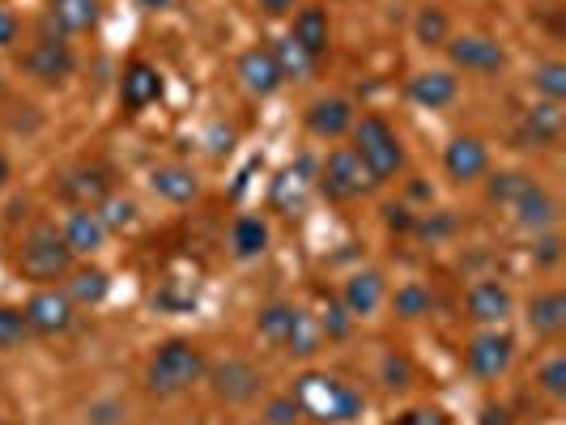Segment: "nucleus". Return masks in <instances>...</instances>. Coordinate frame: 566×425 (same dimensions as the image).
I'll use <instances>...</instances> for the list:
<instances>
[{
    "mask_svg": "<svg viewBox=\"0 0 566 425\" xmlns=\"http://www.w3.org/2000/svg\"><path fill=\"white\" fill-rule=\"evenodd\" d=\"M209 362H204V349L192 345V341H166V345L154 353L150 370H145V387L154 396H179L192 383H201Z\"/></svg>",
    "mask_w": 566,
    "mask_h": 425,
    "instance_id": "1",
    "label": "nucleus"
},
{
    "mask_svg": "<svg viewBox=\"0 0 566 425\" xmlns=\"http://www.w3.org/2000/svg\"><path fill=\"white\" fill-rule=\"evenodd\" d=\"M294 404H298V413H307V417H316V422H354L358 413H363V396L354 391V387L337 383V379H328V375H303L298 383H294Z\"/></svg>",
    "mask_w": 566,
    "mask_h": 425,
    "instance_id": "2",
    "label": "nucleus"
},
{
    "mask_svg": "<svg viewBox=\"0 0 566 425\" xmlns=\"http://www.w3.org/2000/svg\"><path fill=\"white\" fill-rule=\"evenodd\" d=\"M354 154L363 157V166L370 170L375 184L392 179L404 166L401 141H397V132L388 128V119H379V116H363L354 123Z\"/></svg>",
    "mask_w": 566,
    "mask_h": 425,
    "instance_id": "3",
    "label": "nucleus"
},
{
    "mask_svg": "<svg viewBox=\"0 0 566 425\" xmlns=\"http://www.w3.org/2000/svg\"><path fill=\"white\" fill-rule=\"evenodd\" d=\"M17 272H22L26 281H56V276L73 272V251H69V243H64L56 231L39 226V231L22 243Z\"/></svg>",
    "mask_w": 566,
    "mask_h": 425,
    "instance_id": "4",
    "label": "nucleus"
},
{
    "mask_svg": "<svg viewBox=\"0 0 566 425\" xmlns=\"http://www.w3.org/2000/svg\"><path fill=\"white\" fill-rule=\"evenodd\" d=\"M320 188L332 200H358L363 192L375 188V179H370V170H366L363 157L354 154V150H337V154H328V162H323Z\"/></svg>",
    "mask_w": 566,
    "mask_h": 425,
    "instance_id": "5",
    "label": "nucleus"
},
{
    "mask_svg": "<svg viewBox=\"0 0 566 425\" xmlns=\"http://www.w3.org/2000/svg\"><path fill=\"white\" fill-rule=\"evenodd\" d=\"M209 375V387H213V396L217 400H226V404H247V400H256L260 396V370L256 366H247L239 357H231V362H217L213 370H204Z\"/></svg>",
    "mask_w": 566,
    "mask_h": 425,
    "instance_id": "6",
    "label": "nucleus"
},
{
    "mask_svg": "<svg viewBox=\"0 0 566 425\" xmlns=\"http://www.w3.org/2000/svg\"><path fill=\"white\" fill-rule=\"evenodd\" d=\"M22 315H26L31 332H39V337H60V332L73 328V303H69V294H60V290H39V294L26 303Z\"/></svg>",
    "mask_w": 566,
    "mask_h": 425,
    "instance_id": "7",
    "label": "nucleus"
},
{
    "mask_svg": "<svg viewBox=\"0 0 566 425\" xmlns=\"http://www.w3.org/2000/svg\"><path fill=\"white\" fill-rule=\"evenodd\" d=\"M444 47L451 56V64L464 69V73H498L507 64L503 47L494 39H485V35H460V39H447Z\"/></svg>",
    "mask_w": 566,
    "mask_h": 425,
    "instance_id": "8",
    "label": "nucleus"
},
{
    "mask_svg": "<svg viewBox=\"0 0 566 425\" xmlns=\"http://www.w3.org/2000/svg\"><path fill=\"white\" fill-rule=\"evenodd\" d=\"M22 64H26V73L31 78L47 81V85H56V81H64L73 73V51H69V43L60 39H39L26 56H22Z\"/></svg>",
    "mask_w": 566,
    "mask_h": 425,
    "instance_id": "9",
    "label": "nucleus"
},
{
    "mask_svg": "<svg viewBox=\"0 0 566 425\" xmlns=\"http://www.w3.org/2000/svg\"><path fill=\"white\" fill-rule=\"evenodd\" d=\"M516 357V341L507 332H485L469 345V370L477 379H498Z\"/></svg>",
    "mask_w": 566,
    "mask_h": 425,
    "instance_id": "10",
    "label": "nucleus"
},
{
    "mask_svg": "<svg viewBox=\"0 0 566 425\" xmlns=\"http://www.w3.org/2000/svg\"><path fill=\"white\" fill-rule=\"evenodd\" d=\"M60 196H64V200H73L78 209L103 204V200L111 196V170H107V166H81V170H73V175H64Z\"/></svg>",
    "mask_w": 566,
    "mask_h": 425,
    "instance_id": "11",
    "label": "nucleus"
},
{
    "mask_svg": "<svg viewBox=\"0 0 566 425\" xmlns=\"http://www.w3.org/2000/svg\"><path fill=\"white\" fill-rule=\"evenodd\" d=\"M566 128V116H563V103H536L532 111L524 116V128H520V141H524V150H545V145H554L558 137H563Z\"/></svg>",
    "mask_w": 566,
    "mask_h": 425,
    "instance_id": "12",
    "label": "nucleus"
},
{
    "mask_svg": "<svg viewBox=\"0 0 566 425\" xmlns=\"http://www.w3.org/2000/svg\"><path fill=\"white\" fill-rule=\"evenodd\" d=\"M444 166H447V175H451L456 184H473V179H482L485 175L490 154H485V145L477 141V137H456V141L447 145Z\"/></svg>",
    "mask_w": 566,
    "mask_h": 425,
    "instance_id": "13",
    "label": "nucleus"
},
{
    "mask_svg": "<svg viewBox=\"0 0 566 425\" xmlns=\"http://www.w3.org/2000/svg\"><path fill=\"white\" fill-rule=\"evenodd\" d=\"M239 78L251 94H273L282 85V73H278V60L269 47H251L239 56Z\"/></svg>",
    "mask_w": 566,
    "mask_h": 425,
    "instance_id": "14",
    "label": "nucleus"
},
{
    "mask_svg": "<svg viewBox=\"0 0 566 425\" xmlns=\"http://www.w3.org/2000/svg\"><path fill=\"white\" fill-rule=\"evenodd\" d=\"M307 128L323 137V141H337V137H345L350 128H354V107L345 103V98H320L311 111H307Z\"/></svg>",
    "mask_w": 566,
    "mask_h": 425,
    "instance_id": "15",
    "label": "nucleus"
},
{
    "mask_svg": "<svg viewBox=\"0 0 566 425\" xmlns=\"http://www.w3.org/2000/svg\"><path fill=\"white\" fill-rule=\"evenodd\" d=\"M511 213H516V222H520L524 231H545V226H554V217H558V204L550 200V192H545L541 184H528L524 192L516 196Z\"/></svg>",
    "mask_w": 566,
    "mask_h": 425,
    "instance_id": "16",
    "label": "nucleus"
},
{
    "mask_svg": "<svg viewBox=\"0 0 566 425\" xmlns=\"http://www.w3.org/2000/svg\"><path fill=\"white\" fill-rule=\"evenodd\" d=\"M64 243H69V251L73 256H90V251H98L103 243H107V226H103V217L94 213V209H78L69 222H64V234H60Z\"/></svg>",
    "mask_w": 566,
    "mask_h": 425,
    "instance_id": "17",
    "label": "nucleus"
},
{
    "mask_svg": "<svg viewBox=\"0 0 566 425\" xmlns=\"http://www.w3.org/2000/svg\"><path fill=\"white\" fill-rule=\"evenodd\" d=\"M469 315L477 323H503L511 315V294L498 285V281H477L469 290Z\"/></svg>",
    "mask_w": 566,
    "mask_h": 425,
    "instance_id": "18",
    "label": "nucleus"
},
{
    "mask_svg": "<svg viewBox=\"0 0 566 425\" xmlns=\"http://www.w3.org/2000/svg\"><path fill=\"white\" fill-rule=\"evenodd\" d=\"M158 94H162V78H158V69H150V64H132L128 73H123L120 81V98H123V107H132V111H141V107H150V103H158Z\"/></svg>",
    "mask_w": 566,
    "mask_h": 425,
    "instance_id": "19",
    "label": "nucleus"
},
{
    "mask_svg": "<svg viewBox=\"0 0 566 425\" xmlns=\"http://www.w3.org/2000/svg\"><path fill=\"white\" fill-rule=\"evenodd\" d=\"M456 78L451 73H444V69H431V73H417V78L409 81V98L413 103H422V107H431V111H439V107H447L451 98H456Z\"/></svg>",
    "mask_w": 566,
    "mask_h": 425,
    "instance_id": "20",
    "label": "nucleus"
},
{
    "mask_svg": "<svg viewBox=\"0 0 566 425\" xmlns=\"http://www.w3.org/2000/svg\"><path fill=\"white\" fill-rule=\"evenodd\" d=\"M528 328L536 332V337H558L566 328V294L563 290H550V294H541V298H532V307H528Z\"/></svg>",
    "mask_w": 566,
    "mask_h": 425,
    "instance_id": "21",
    "label": "nucleus"
},
{
    "mask_svg": "<svg viewBox=\"0 0 566 425\" xmlns=\"http://www.w3.org/2000/svg\"><path fill=\"white\" fill-rule=\"evenodd\" d=\"M384 303V276L379 272H354L350 281H345V310L350 315H375Z\"/></svg>",
    "mask_w": 566,
    "mask_h": 425,
    "instance_id": "22",
    "label": "nucleus"
},
{
    "mask_svg": "<svg viewBox=\"0 0 566 425\" xmlns=\"http://www.w3.org/2000/svg\"><path fill=\"white\" fill-rule=\"evenodd\" d=\"M290 39L298 43L311 60H320L323 51H328V17H323V9H298V17H294V35Z\"/></svg>",
    "mask_w": 566,
    "mask_h": 425,
    "instance_id": "23",
    "label": "nucleus"
},
{
    "mask_svg": "<svg viewBox=\"0 0 566 425\" xmlns=\"http://www.w3.org/2000/svg\"><path fill=\"white\" fill-rule=\"evenodd\" d=\"M154 192L175 200V204H188V200H197L201 184H197V175L188 166H158L154 170Z\"/></svg>",
    "mask_w": 566,
    "mask_h": 425,
    "instance_id": "24",
    "label": "nucleus"
},
{
    "mask_svg": "<svg viewBox=\"0 0 566 425\" xmlns=\"http://www.w3.org/2000/svg\"><path fill=\"white\" fill-rule=\"evenodd\" d=\"M98 13H103L98 0H56V4H51L56 31H90V26L98 22Z\"/></svg>",
    "mask_w": 566,
    "mask_h": 425,
    "instance_id": "25",
    "label": "nucleus"
},
{
    "mask_svg": "<svg viewBox=\"0 0 566 425\" xmlns=\"http://www.w3.org/2000/svg\"><path fill=\"white\" fill-rule=\"evenodd\" d=\"M294 323H298V310L285 307V303L264 307L260 310V319H256V328H260V337H264L269 345H285V341H290V332H294Z\"/></svg>",
    "mask_w": 566,
    "mask_h": 425,
    "instance_id": "26",
    "label": "nucleus"
},
{
    "mask_svg": "<svg viewBox=\"0 0 566 425\" xmlns=\"http://www.w3.org/2000/svg\"><path fill=\"white\" fill-rule=\"evenodd\" d=\"M269 51H273V60H278V73H282V81H298V78H307V73L316 69V60H311V56H307L298 43L290 39V35L273 43Z\"/></svg>",
    "mask_w": 566,
    "mask_h": 425,
    "instance_id": "27",
    "label": "nucleus"
},
{
    "mask_svg": "<svg viewBox=\"0 0 566 425\" xmlns=\"http://www.w3.org/2000/svg\"><path fill=\"white\" fill-rule=\"evenodd\" d=\"M107 290H111V281H107V272L103 269H78L64 294H69V303H85V307H94V303H103V298H107Z\"/></svg>",
    "mask_w": 566,
    "mask_h": 425,
    "instance_id": "28",
    "label": "nucleus"
},
{
    "mask_svg": "<svg viewBox=\"0 0 566 425\" xmlns=\"http://www.w3.org/2000/svg\"><path fill=\"white\" fill-rule=\"evenodd\" d=\"M269 247V226L260 222V217H239L235 222V251H239L243 260H251V256H260Z\"/></svg>",
    "mask_w": 566,
    "mask_h": 425,
    "instance_id": "29",
    "label": "nucleus"
},
{
    "mask_svg": "<svg viewBox=\"0 0 566 425\" xmlns=\"http://www.w3.org/2000/svg\"><path fill=\"white\" fill-rule=\"evenodd\" d=\"M320 341H323V328L311 319V315H303V310H298V323H294V332H290L285 349H290V353H298V357H311V353L320 349Z\"/></svg>",
    "mask_w": 566,
    "mask_h": 425,
    "instance_id": "30",
    "label": "nucleus"
},
{
    "mask_svg": "<svg viewBox=\"0 0 566 425\" xmlns=\"http://www.w3.org/2000/svg\"><path fill=\"white\" fill-rule=\"evenodd\" d=\"M417 43H422V47H444L447 43L444 9H422V13H417Z\"/></svg>",
    "mask_w": 566,
    "mask_h": 425,
    "instance_id": "31",
    "label": "nucleus"
},
{
    "mask_svg": "<svg viewBox=\"0 0 566 425\" xmlns=\"http://www.w3.org/2000/svg\"><path fill=\"white\" fill-rule=\"evenodd\" d=\"M98 217H103L107 231H123V226L137 222V204H132V200H120V196H107V200L98 204Z\"/></svg>",
    "mask_w": 566,
    "mask_h": 425,
    "instance_id": "32",
    "label": "nucleus"
},
{
    "mask_svg": "<svg viewBox=\"0 0 566 425\" xmlns=\"http://www.w3.org/2000/svg\"><path fill=\"white\" fill-rule=\"evenodd\" d=\"M26 337H31L26 315H22V310H13V307H0V349H17Z\"/></svg>",
    "mask_w": 566,
    "mask_h": 425,
    "instance_id": "33",
    "label": "nucleus"
},
{
    "mask_svg": "<svg viewBox=\"0 0 566 425\" xmlns=\"http://www.w3.org/2000/svg\"><path fill=\"white\" fill-rule=\"evenodd\" d=\"M528 184V175H520V170H503V175H494L490 179V200H498V204H516V196L524 192Z\"/></svg>",
    "mask_w": 566,
    "mask_h": 425,
    "instance_id": "34",
    "label": "nucleus"
},
{
    "mask_svg": "<svg viewBox=\"0 0 566 425\" xmlns=\"http://www.w3.org/2000/svg\"><path fill=\"white\" fill-rule=\"evenodd\" d=\"M532 85H536L550 103H563L566 98V69L563 64H541V69L532 73Z\"/></svg>",
    "mask_w": 566,
    "mask_h": 425,
    "instance_id": "35",
    "label": "nucleus"
},
{
    "mask_svg": "<svg viewBox=\"0 0 566 425\" xmlns=\"http://www.w3.org/2000/svg\"><path fill=\"white\" fill-rule=\"evenodd\" d=\"M426 307H431V294H426L422 285H404V290H397V315L417 319V315H426Z\"/></svg>",
    "mask_w": 566,
    "mask_h": 425,
    "instance_id": "36",
    "label": "nucleus"
},
{
    "mask_svg": "<svg viewBox=\"0 0 566 425\" xmlns=\"http://www.w3.org/2000/svg\"><path fill=\"white\" fill-rule=\"evenodd\" d=\"M541 387H545L550 396H566V357H550V362L541 366Z\"/></svg>",
    "mask_w": 566,
    "mask_h": 425,
    "instance_id": "37",
    "label": "nucleus"
},
{
    "mask_svg": "<svg viewBox=\"0 0 566 425\" xmlns=\"http://www.w3.org/2000/svg\"><path fill=\"white\" fill-rule=\"evenodd\" d=\"M269 425H294L298 422V404H294V396H285V400H273L269 404Z\"/></svg>",
    "mask_w": 566,
    "mask_h": 425,
    "instance_id": "38",
    "label": "nucleus"
},
{
    "mask_svg": "<svg viewBox=\"0 0 566 425\" xmlns=\"http://www.w3.org/2000/svg\"><path fill=\"white\" fill-rule=\"evenodd\" d=\"M384 375H388V387H409V362L397 357V353H388V362H384Z\"/></svg>",
    "mask_w": 566,
    "mask_h": 425,
    "instance_id": "39",
    "label": "nucleus"
},
{
    "mask_svg": "<svg viewBox=\"0 0 566 425\" xmlns=\"http://www.w3.org/2000/svg\"><path fill=\"white\" fill-rule=\"evenodd\" d=\"M323 332H328V337H345V332H350V323H345V310H341V307H328Z\"/></svg>",
    "mask_w": 566,
    "mask_h": 425,
    "instance_id": "40",
    "label": "nucleus"
},
{
    "mask_svg": "<svg viewBox=\"0 0 566 425\" xmlns=\"http://www.w3.org/2000/svg\"><path fill=\"white\" fill-rule=\"evenodd\" d=\"M13 43H17V17L0 9V47H13Z\"/></svg>",
    "mask_w": 566,
    "mask_h": 425,
    "instance_id": "41",
    "label": "nucleus"
},
{
    "mask_svg": "<svg viewBox=\"0 0 566 425\" xmlns=\"http://www.w3.org/2000/svg\"><path fill=\"white\" fill-rule=\"evenodd\" d=\"M536 260H541V264H554V260H558V238H541V243H536Z\"/></svg>",
    "mask_w": 566,
    "mask_h": 425,
    "instance_id": "42",
    "label": "nucleus"
},
{
    "mask_svg": "<svg viewBox=\"0 0 566 425\" xmlns=\"http://www.w3.org/2000/svg\"><path fill=\"white\" fill-rule=\"evenodd\" d=\"M294 4H298V0H260V9H264L269 17H285V13H294Z\"/></svg>",
    "mask_w": 566,
    "mask_h": 425,
    "instance_id": "43",
    "label": "nucleus"
},
{
    "mask_svg": "<svg viewBox=\"0 0 566 425\" xmlns=\"http://www.w3.org/2000/svg\"><path fill=\"white\" fill-rule=\"evenodd\" d=\"M482 425H507V413L490 404V409H485V413H482Z\"/></svg>",
    "mask_w": 566,
    "mask_h": 425,
    "instance_id": "44",
    "label": "nucleus"
},
{
    "mask_svg": "<svg viewBox=\"0 0 566 425\" xmlns=\"http://www.w3.org/2000/svg\"><path fill=\"white\" fill-rule=\"evenodd\" d=\"M388 222H392V226H409V217H404V209H388Z\"/></svg>",
    "mask_w": 566,
    "mask_h": 425,
    "instance_id": "45",
    "label": "nucleus"
},
{
    "mask_svg": "<svg viewBox=\"0 0 566 425\" xmlns=\"http://www.w3.org/2000/svg\"><path fill=\"white\" fill-rule=\"evenodd\" d=\"M4 184H9V157L0 154V188H4Z\"/></svg>",
    "mask_w": 566,
    "mask_h": 425,
    "instance_id": "46",
    "label": "nucleus"
},
{
    "mask_svg": "<svg viewBox=\"0 0 566 425\" xmlns=\"http://www.w3.org/2000/svg\"><path fill=\"white\" fill-rule=\"evenodd\" d=\"M145 4H150V9H166V0H145Z\"/></svg>",
    "mask_w": 566,
    "mask_h": 425,
    "instance_id": "47",
    "label": "nucleus"
},
{
    "mask_svg": "<svg viewBox=\"0 0 566 425\" xmlns=\"http://www.w3.org/2000/svg\"><path fill=\"white\" fill-rule=\"evenodd\" d=\"M0 425H4V422H0Z\"/></svg>",
    "mask_w": 566,
    "mask_h": 425,
    "instance_id": "48",
    "label": "nucleus"
}]
</instances>
